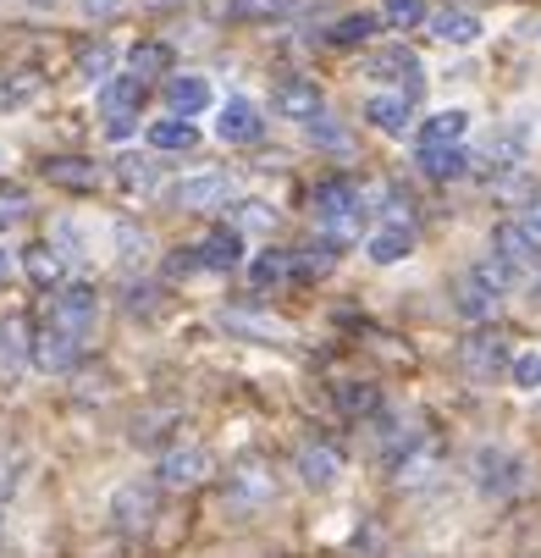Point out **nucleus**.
<instances>
[{"instance_id": "nucleus-1", "label": "nucleus", "mask_w": 541, "mask_h": 558, "mask_svg": "<svg viewBox=\"0 0 541 558\" xmlns=\"http://www.w3.org/2000/svg\"><path fill=\"white\" fill-rule=\"evenodd\" d=\"M470 475H476V493L492 498V504H508L530 487V459L514 453L508 442H481L470 453Z\"/></svg>"}, {"instance_id": "nucleus-2", "label": "nucleus", "mask_w": 541, "mask_h": 558, "mask_svg": "<svg viewBox=\"0 0 541 558\" xmlns=\"http://www.w3.org/2000/svg\"><path fill=\"white\" fill-rule=\"evenodd\" d=\"M359 72L376 77V84H398L404 100H415V95L426 89V61H420L409 45H381V50H370V56L359 61Z\"/></svg>"}, {"instance_id": "nucleus-3", "label": "nucleus", "mask_w": 541, "mask_h": 558, "mask_svg": "<svg viewBox=\"0 0 541 558\" xmlns=\"http://www.w3.org/2000/svg\"><path fill=\"white\" fill-rule=\"evenodd\" d=\"M155 514H161V487L144 482V475H138V482H122L111 493V525L122 536H144L155 525Z\"/></svg>"}, {"instance_id": "nucleus-4", "label": "nucleus", "mask_w": 541, "mask_h": 558, "mask_svg": "<svg viewBox=\"0 0 541 558\" xmlns=\"http://www.w3.org/2000/svg\"><path fill=\"white\" fill-rule=\"evenodd\" d=\"M100 315V293L89 282H61L56 299H50V327L66 332V338H84Z\"/></svg>"}, {"instance_id": "nucleus-5", "label": "nucleus", "mask_w": 541, "mask_h": 558, "mask_svg": "<svg viewBox=\"0 0 541 558\" xmlns=\"http://www.w3.org/2000/svg\"><path fill=\"white\" fill-rule=\"evenodd\" d=\"M210 475V453L205 448H167L161 453V464H155V487L161 493H188V487H199Z\"/></svg>"}, {"instance_id": "nucleus-6", "label": "nucleus", "mask_w": 541, "mask_h": 558, "mask_svg": "<svg viewBox=\"0 0 541 558\" xmlns=\"http://www.w3.org/2000/svg\"><path fill=\"white\" fill-rule=\"evenodd\" d=\"M216 138H221V144H260V138H266V111H260L249 95H232V100L216 111Z\"/></svg>"}, {"instance_id": "nucleus-7", "label": "nucleus", "mask_w": 541, "mask_h": 558, "mask_svg": "<svg viewBox=\"0 0 541 558\" xmlns=\"http://www.w3.org/2000/svg\"><path fill=\"white\" fill-rule=\"evenodd\" d=\"M508 338L503 332H476L470 343H458V365L470 371V381H492L497 371H508Z\"/></svg>"}, {"instance_id": "nucleus-8", "label": "nucleus", "mask_w": 541, "mask_h": 558, "mask_svg": "<svg viewBox=\"0 0 541 558\" xmlns=\"http://www.w3.org/2000/svg\"><path fill=\"white\" fill-rule=\"evenodd\" d=\"M226 194H232V178H226V172H194V178H177V183L167 189V199H172L177 210H216Z\"/></svg>"}, {"instance_id": "nucleus-9", "label": "nucleus", "mask_w": 541, "mask_h": 558, "mask_svg": "<svg viewBox=\"0 0 541 558\" xmlns=\"http://www.w3.org/2000/svg\"><path fill=\"white\" fill-rule=\"evenodd\" d=\"M271 111L287 117V122H316V117H321L316 77H282V84L271 89Z\"/></svg>"}, {"instance_id": "nucleus-10", "label": "nucleus", "mask_w": 541, "mask_h": 558, "mask_svg": "<svg viewBox=\"0 0 541 558\" xmlns=\"http://www.w3.org/2000/svg\"><path fill=\"white\" fill-rule=\"evenodd\" d=\"M194 260H199V271H232V266H244V232L238 227H210L199 244H194Z\"/></svg>"}, {"instance_id": "nucleus-11", "label": "nucleus", "mask_w": 541, "mask_h": 558, "mask_svg": "<svg viewBox=\"0 0 541 558\" xmlns=\"http://www.w3.org/2000/svg\"><path fill=\"white\" fill-rule=\"evenodd\" d=\"M437 470H442L437 442H431V437H409V442H404V453L393 459V482H398V487H426Z\"/></svg>"}, {"instance_id": "nucleus-12", "label": "nucleus", "mask_w": 541, "mask_h": 558, "mask_svg": "<svg viewBox=\"0 0 541 558\" xmlns=\"http://www.w3.org/2000/svg\"><path fill=\"white\" fill-rule=\"evenodd\" d=\"M293 470H298V482L309 493H327V487H337V475H343V453L332 442H309V448H298Z\"/></svg>"}, {"instance_id": "nucleus-13", "label": "nucleus", "mask_w": 541, "mask_h": 558, "mask_svg": "<svg viewBox=\"0 0 541 558\" xmlns=\"http://www.w3.org/2000/svg\"><path fill=\"white\" fill-rule=\"evenodd\" d=\"M28 360H34L45 376H66L77 360H84V343H77V338H66V332H56V327H45V332L34 338Z\"/></svg>"}, {"instance_id": "nucleus-14", "label": "nucleus", "mask_w": 541, "mask_h": 558, "mask_svg": "<svg viewBox=\"0 0 541 558\" xmlns=\"http://www.w3.org/2000/svg\"><path fill=\"white\" fill-rule=\"evenodd\" d=\"M161 95H167V111L177 117V122H194L199 111H210V84L205 77H194V72H172L167 84H161Z\"/></svg>"}, {"instance_id": "nucleus-15", "label": "nucleus", "mask_w": 541, "mask_h": 558, "mask_svg": "<svg viewBox=\"0 0 541 558\" xmlns=\"http://www.w3.org/2000/svg\"><path fill=\"white\" fill-rule=\"evenodd\" d=\"M309 205H316V216H321V221L354 216V210H359V183H348V178H327V183H316ZM359 216H365V210H359Z\"/></svg>"}, {"instance_id": "nucleus-16", "label": "nucleus", "mask_w": 541, "mask_h": 558, "mask_svg": "<svg viewBox=\"0 0 541 558\" xmlns=\"http://www.w3.org/2000/svg\"><path fill=\"white\" fill-rule=\"evenodd\" d=\"M365 255H370L376 266H398V260H409V255H415V232H409L404 221L376 227V232L365 238Z\"/></svg>"}, {"instance_id": "nucleus-17", "label": "nucleus", "mask_w": 541, "mask_h": 558, "mask_svg": "<svg viewBox=\"0 0 541 558\" xmlns=\"http://www.w3.org/2000/svg\"><path fill=\"white\" fill-rule=\"evenodd\" d=\"M492 255H497V260H508L514 271H525V266H536V260H541L536 238H530L519 221H503V227L492 232Z\"/></svg>"}, {"instance_id": "nucleus-18", "label": "nucleus", "mask_w": 541, "mask_h": 558, "mask_svg": "<svg viewBox=\"0 0 541 558\" xmlns=\"http://www.w3.org/2000/svg\"><path fill=\"white\" fill-rule=\"evenodd\" d=\"M144 95H149V84H144V77H133V72L106 77V84H100V106H106V117H138Z\"/></svg>"}, {"instance_id": "nucleus-19", "label": "nucleus", "mask_w": 541, "mask_h": 558, "mask_svg": "<svg viewBox=\"0 0 541 558\" xmlns=\"http://www.w3.org/2000/svg\"><path fill=\"white\" fill-rule=\"evenodd\" d=\"M426 23H431V34H437L442 45H476V39L487 34L481 17H476V12H464V7H442V12H431Z\"/></svg>"}, {"instance_id": "nucleus-20", "label": "nucleus", "mask_w": 541, "mask_h": 558, "mask_svg": "<svg viewBox=\"0 0 541 558\" xmlns=\"http://www.w3.org/2000/svg\"><path fill=\"white\" fill-rule=\"evenodd\" d=\"M28 349H34V332L23 315H0V371L17 376L28 365Z\"/></svg>"}, {"instance_id": "nucleus-21", "label": "nucleus", "mask_w": 541, "mask_h": 558, "mask_svg": "<svg viewBox=\"0 0 541 558\" xmlns=\"http://www.w3.org/2000/svg\"><path fill=\"white\" fill-rule=\"evenodd\" d=\"M172 66H177V50L172 45H161V39H138L133 50H127V72L133 77H172Z\"/></svg>"}, {"instance_id": "nucleus-22", "label": "nucleus", "mask_w": 541, "mask_h": 558, "mask_svg": "<svg viewBox=\"0 0 541 558\" xmlns=\"http://www.w3.org/2000/svg\"><path fill=\"white\" fill-rule=\"evenodd\" d=\"M45 178H50L56 189H95V183H100V167L89 161V155H50Z\"/></svg>"}, {"instance_id": "nucleus-23", "label": "nucleus", "mask_w": 541, "mask_h": 558, "mask_svg": "<svg viewBox=\"0 0 541 558\" xmlns=\"http://www.w3.org/2000/svg\"><path fill=\"white\" fill-rule=\"evenodd\" d=\"M381 34V23H376V12H348V17H337L321 39L332 45V50H359V45H370Z\"/></svg>"}, {"instance_id": "nucleus-24", "label": "nucleus", "mask_w": 541, "mask_h": 558, "mask_svg": "<svg viewBox=\"0 0 541 558\" xmlns=\"http://www.w3.org/2000/svg\"><path fill=\"white\" fill-rule=\"evenodd\" d=\"M409 117H415V100H404V95H370L365 100V122L381 133H404Z\"/></svg>"}, {"instance_id": "nucleus-25", "label": "nucleus", "mask_w": 541, "mask_h": 558, "mask_svg": "<svg viewBox=\"0 0 541 558\" xmlns=\"http://www.w3.org/2000/svg\"><path fill=\"white\" fill-rule=\"evenodd\" d=\"M464 133H470V111H437L431 122H420V149L464 144Z\"/></svg>"}, {"instance_id": "nucleus-26", "label": "nucleus", "mask_w": 541, "mask_h": 558, "mask_svg": "<svg viewBox=\"0 0 541 558\" xmlns=\"http://www.w3.org/2000/svg\"><path fill=\"white\" fill-rule=\"evenodd\" d=\"M23 271H28V282H39V288H61L66 255H56L50 238H45V244H28V250H23Z\"/></svg>"}, {"instance_id": "nucleus-27", "label": "nucleus", "mask_w": 541, "mask_h": 558, "mask_svg": "<svg viewBox=\"0 0 541 558\" xmlns=\"http://www.w3.org/2000/svg\"><path fill=\"white\" fill-rule=\"evenodd\" d=\"M415 167H420L426 178L447 183V178H464V172H470V155H464V144H447V149H420V155H415Z\"/></svg>"}, {"instance_id": "nucleus-28", "label": "nucleus", "mask_w": 541, "mask_h": 558, "mask_svg": "<svg viewBox=\"0 0 541 558\" xmlns=\"http://www.w3.org/2000/svg\"><path fill=\"white\" fill-rule=\"evenodd\" d=\"M453 310L464 315V322H476V327H481V322H492L497 299H492L476 277H458V282H453Z\"/></svg>"}, {"instance_id": "nucleus-29", "label": "nucleus", "mask_w": 541, "mask_h": 558, "mask_svg": "<svg viewBox=\"0 0 541 558\" xmlns=\"http://www.w3.org/2000/svg\"><path fill=\"white\" fill-rule=\"evenodd\" d=\"M72 72L84 77V84H106V77H116V50L106 39H95V45H84L72 56Z\"/></svg>"}, {"instance_id": "nucleus-30", "label": "nucleus", "mask_w": 541, "mask_h": 558, "mask_svg": "<svg viewBox=\"0 0 541 558\" xmlns=\"http://www.w3.org/2000/svg\"><path fill=\"white\" fill-rule=\"evenodd\" d=\"M39 66H12V72H0V106L7 111H17V106H28L34 95H39Z\"/></svg>"}, {"instance_id": "nucleus-31", "label": "nucleus", "mask_w": 541, "mask_h": 558, "mask_svg": "<svg viewBox=\"0 0 541 558\" xmlns=\"http://www.w3.org/2000/svg\"><path fill=\"white\" fill-rule=\"evenodd\" d=\"M149 149H167V155H177V149H194L199 144V128L194 122H177V117H167V122H149Z\"/></svg>"}, {"instance_id": "nucleus-32", "label": "nucleus", "mask_w": 541, "mask_h": 558, "mask_svg": "<svg viewBox=\"0 0 541 558\" xmlns=\"http://www.w3.org/2000/svg\"><path fill=\"white\" fill-rule=\"evenodd\" d=\"M464 277H476V282H481L492 299H503L508 288H519V271H514L508 260H497V255H481V260H476L470 271H464Z\"/></svg>"}, {"instance_id": "nucleus-33", "label": "nucleus", "mask_w": 541, "mask_h": 558, "mask_svg": "<svg viewBox=\"0 0 541 558\" xmlns=\"http://www.w3.org/2000/svg\"><path fill=\"white\" fill-rule=\"evenodd\" d=\"M304 0H216L221 17H293Z\"/></svg>"}, {"instance_id": "nucleus-34", "label": "nucleus", "mask_w": 541, "mask_h": 558, "mask_svg": "<svg viewBox=\"0 0 541 558\" xmlns=\"http://www.w3.org/2000/svg\"><path fill=\"white\" fill-rule=\"evenodd\" d=\"M431 12H426V0H381V12H376V23L381 28H393V34H409L415 23H426Z\"/></svg>"}, {"instance_id": "nucleus-35", "label": "nucleus", "mask_w": 541, "mask_h": 558, "mask_svg": "<svg viewBox=\"0 0 541 558\" xmlns=\"http://www.w3.org/2000/svg\"><path fill=\"white\" fill-rule=\"evenodd\" d=\"M487 167H492V172H519V167H525V128H514V133H503L497 144H487Z\"/></svg>"}, {"instance_id": "nucleus-36", "label": "nucleus", "mask_w": 541, "mask_h": 558, "mask_svg": "<svg viewBox=\"0 0 541 558\" xmlns=\"http://www.w3.org/2000/svg\"><path fill=\"white\" fill-rule=\"evenodd\" d=\"M282 277H293V255H287V250H260V255L249 260V282H255V288H271V282H282Z\"/></svg>"}, {"instance_id": "nucleus-37", "label": "nucleus", "mask_w": 541, "mask_h": 558, "mask_svg": "<svg viewBox=\"0 0 541 558\" xmlns=\"http://www.w3.org/2000/svg\"><path fill=\"white\" fill-rule=\"evenodd\" d=\"M337 404H343L348 415H359V421H376V415H381V392H376L370 381H348V387H337Z\"/></svg>"}, {"instance_id": "nucleus-38", "label": "nucleus", "mask_w": 541, "mask_h": 558, "mask_svg": "<svg viewBox=\"0 0 541 558\" xmlns=\"http://www.w3.org/2000/svg\"><path fill=\"white\" fill-rule=\"evenodd\" d=\"M149 250H155V244H149V232H144V227L116 221V255H122L127 266H144V260H149Z\"/></svg>"}, {"instance_id": "nucleus-39", "label": "nucleus", "mask_w": 541, "mask_h": 558, "mask_svg": "<svg viewBox=\"0 0 541 558\" xmlns=\"http://www.w3.org/2000/svg\"><path fill=\"white\" fill-rule=\"evenodd\" d=\"M23 470H28V448H17V442H0V498H12V493H17Z\"/></svg>"}, {"instance_id": "nucleus-40", "label": "nucleus", "mask_w": 541, "mask_h": 558, "mask_svg": "<svg viewBox=\"0 0 541 558\" xmlns=\"http://www.w3.org/2000/svg\"><path fill=\"white\" fill-rule=\"evenodd\" d=\"M508 376H514V387H519V392H541V349L514 354V360H508Z\"/></svg>"}, {"instance_id": "nucleus-41", "label": "nucleus", "mask_w": 541, "mask_h": 558, "mask_svg": "<svg viewBox=\"0 0 541 558\" xmlns=\"http://www.w3.org/2000/svg\"><path fill=\"white\" fill-rule=\"evenodd\" d=\"M309 144H321V149H348V128L332 122V117H316V122H304Z\"/></svg>"}, {"instance_id": "nucleus-42", "label": "nucleus", "mask_w": 541, "mask_h": 558, "mask_svg": "<svg viewBox=\"0 0 541 558\" xmlns=\"http://www.w3.org/2000/svg\"><path fill=\"white\" fill-rule=\"evenodd\" d=\"M221 322H226L232 332H260V338H282V332H287L282 322H266V315H238V310L221 315Z\"/></svg>"}, {"instance_id": "nucleus-43", "label": "nucleus", "mask_w": 541, "mask_h": 558, "mask_svg": "<svg viewBox=\"0 0 541 558\" xmlns=\"http://www.w3.org/2000/svg\"><path fill=\"white\" fill-rule=\"evenodd\" d=\"M161 426H177V410H167V415H144V421H133V442H138V448H149V442H161V437H167Z\"/></svg>"}, {"instance_id": "nucleus-44", "label": "nucleus", "mask_w": 541, "mask_h": 558, "mask_svg": "<svg viewBox=\"0 0 541 558\" xmlns=\"http://www.w3.org/2000/svg\"><path fill=\"white\" fill-rule=\"evenodd\" d=\"M116 167H122L116 178H122L127 189H149V178H155V172H149V161H138V155H122Z\"/></svg>"}, {"instance_id": "nucleus-45", "label": "nucleus", "mask_w": 541, "mask_h": 558, "mask_svg": "<svg viewBox=\"0 0 541 558\" xmlns=\"http://www.w3.org/2000/svg\"><path fill=\"white\" fill-rule=\"evenodd\" d=\"M271 221H276V210L266 199H244L238 205V227H271Z\"/></svg>"}, {"instance_id": "nucleus-46", "label": "nucleus", "mask_w": 541, "mask_h": 558, "mask_svg": "<svg viewBox=\"0 0 541 558\" xmlns=\"http://www.w3.org/2000/svg\"><path fill=\"white\" fill-rule=\"evenodd\" d=\"M28 210V194L23 189H0V221H17Z\"/></svg>"}, {"instance_id": "nucleus-47", "label": "nucleus", "mask_w": 541, "mask_h": 558, "mask_svg": "<svg viewBox=\"0 0 541 558\" xmlns=\"http://www.w3.org/2000/svg\"><path fill=\"white\" fill-rule=\"evenodd\" d=\"M77 7H84V17H95V23H100V17H116V12L127 7V0H77Z\"/></svg>"}, {"instance_id": "nucleus-48", "label": "nucleus", "mask_w": 541, "mask_h": 558, "mask_svg": "<svg viewBox=\"0 0 541 558\" xmlns=\"http://www.w3.org/2000/svg\"><path fill=\"white\" fill-rule=\"evenodd\" d=\"M167 271H172V277H194V271H199V260H194V250H177V255L167 260Z\"/></svg>"}, {"instance_id": "nucleus-49", "label": "nucleus", "mask_w": 541, "mask_h": 558, "mask_svg": "<svg viewBox=\"0 0 541 558\" xmlns=\"http://www.w3.org/2000/svg\"><path fill=\"white\" fill-rule=\"evenodd\" d=\"M106 138H133V117H106Z\"/></svg>"}, {"instance_id": "nucleus-50", "label": "nucleus", "mask_w": 541, "mask_h": 558, "mask_svg": "<svg viewBox=\"0 0 541 558\" xmlns=\"http://www.w3.org/2000/svg\"><path fill=\"white\" fill-rule=\"evenodd\" d=\"M525 232H530V238L541 232V199H530V205H525Z\"/></svg>"}, {"instance_id": "nucleus-51", "label": "nucleus", "mask_w": 541, "mask_h": 558, "mask_svg": "<svg viewBox=\"0 0 541 558\" xmlns=\"http://www.w3.org/2000/svg\"><path fill=\"white\" fill-rule=\"evenodd\" d=\"M12 277V255H7V244H0V282Z\"/></svg>"}, {"instance_id": "nucleus-52", "label": "nucleus", "mask_w": 541, "mask_h": 558, "mask_svg": "<svg viewBox=\"0 0 541 558\" xmlns=\"http://www.w3.org/2000/svg\"><path fill=\"white\" fill-rule=\"evenodd\" d=\"M144 7H155V12H167V7H183V0H144Z\"/></svg>"}, {"instance_id": "nucleus-53", "label": "nucleus", "mask_w": 541, "mask_h": 558, "mask_svg": "<svg viewBox=\"0 0 541 558\" xmlns=\"http://www.w3.org/2000/svg\"><path fill=\"white\" fill-rule=\"evenodd\" d=\"M23 7H34V12H50V7H56V0H23Z\"/></svg>"}, {"instance_id": "nucleus-54", "label": "nucleus", "mask_w": 541, "mask_h": 558, "mask_svg": "<svg viewBox=\"0 0 541 558\" xmlns=\"http://www.w3.org/2000/svg\"><path fill=\"white\" fill-rule=\"evenodd\" d=\"M7 167H12V149H7V144H0V172H7Z\"/></svg>"}]
</instances>
